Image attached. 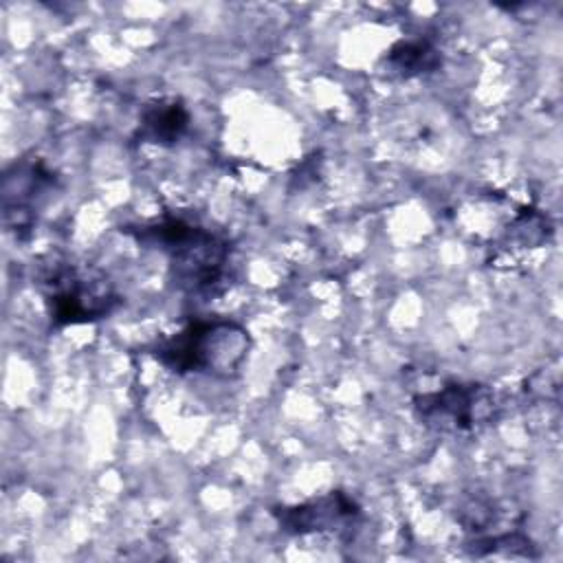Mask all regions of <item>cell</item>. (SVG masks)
<instances>
[{
  "label": "cell",
  "instance_id": "cell-4",
  "mask_svg": "<svg viewBox=\"0 0 563 563\" xmlns=\"http://www.w3.org/2000/svg\"><path fill=\"white\" fill-rule=\"evenodd\" d=\"M499 400L495 391L479 383L449 380L431 391L413 396L416 418L442 433H473L497 418Z\"/></svg>",
  "mask_w": 563,
  "mask_h": 563
},
{
  "label": "cell",
  "instance_id": "cell-1",
  "mask_svg": "<svg viewBox=\"0 0 563 563\" xmlns=\"http://www.w3.org/2000/svg\"><path fill=\"white\" fill-rule=\"evenodd\" d=\"M125 233L167 255L169 279L180 292L213 297L227 286L231 249L213 231L180 216H163Z\"/></svg>",
  "mask_w": 563,
  "mask_h": 563
},
{
  "label": "cell",
  "instance_id": "cell-11",
  "mask_svg": "<svg viewBox=\"0 0 563 563\" xmlns=\"http://www.w3.org/2000/svg\"><path fill=\"white\" fill-rule=\"evenodd\" d=\"M526 394L532 398L556 400L559 398V374L550 369H539L526 380Z\"/></svg>",
  "mask_w": 563,
  "mask_h": 563
},
{
  "label": "cell",
  "instance_id": "cell-7",
  "mask_svg": "<svg viewBox=\"0 0 563 563\" xmlns=\"http://www.w3.org/2000/svg\"><path fill=\"white\" fill-rule=\"evenodd\" d=\"M191 114L187 106L176 97H161L143 106L136 128V139L141 143H152L161 147L176 145L189 130Z\"/></svg>",
  "mask_w": 563,
  "mask_h": 563
},
{
  "label": "cell",
  "instance_id": "cell-9",
  "mask_svg": "<svg viewBox=\"0 0 563 563\" xmlns=\"http://www.w3.org/2000/svg\"><path fill=\"white\" fill-rule=\"evenodd\" d=\"M550 233H552V227H550L548 216H543L534 209L521 211L508 227V235L512 240H517L521 246H539L548 240Z\"/></svg>",
  "mask_w": 563,
  "mask_h": 563
},
{
  "label": "cell",
  "instance_id": "cell-3",
  "mask_svg": "<svg viewBox=\"0 0 563 563\" xmlns=\"http://www.w3.org/2000/svg\"><path fill=\"white\" fill-rule=\"evenodd\" d=\"M37 288L57 328L99 321L121 306V295L108 275L70 262L44 264L37 273Z\"/></svg>",
  "mask_w": 563,
  "mask_h": 563
},
{
  "label": "cell",
  "instance_id": "cell-6",
  "mask_svg": "<svg viewBox=\"0 0 563 563\" xmlns=\"http://www.w3.org/2000/svg\"><path fill=\"white\" fill-rule=\"evenodd\" d=\"M53 185V174L44 169L42 163L15 165L13 172L4 176L2 185V220L9 231L24 238L35 224L33 198L44 194Z\"/></svg>",
  "mask_w": 563,
  "mask_h": 563
},
{
  "label": "cell",
  "instance_id": "cell-2",
  "mask_svg": "<svg viewBox=\"0 0 563 563\" xmlns=\"http://www.w3.org/2000/svg\"><path fill=\"white\" fill-rule=\"evenodd\" d=\"M251 350V334L231 319L189 321L183 330L152 347L154 358L174 374L238 376Z\"/></svg>",
  "mask_w": 563,
  "mask_h": 563
},
{
  "label": "cell",
  "instance_id": "cell-5",
  "mask_svg": "<svg viewBox=\"0 0 563 563\" xmlns=\"http://www.w3.org/2000/svg\"><path fill=\"white\" fill-rule=\"evenodd\" d=\"M273 517L279 530L286 534L336 532L347 537L361 521V506L352 495L343 490H330L303 504L277 506L273 508Z\"/></svg>",
  "mask_w": 563,
  "mask_h": 563
},
{
  "label": "cell",
  "instance_id": "cell-10",
  "mask_svg": "<svg viewBox=\"0 0 563 563\" xmlns=\"http://www.w3.org/2000/svg\"><path fill=\"white\" fill-rule=\"evenodd\" d=\"M475 554H490V552H510V554H523L532 556V541L521 532H501V534H486L475 539L473 543Z\"/></svg>",
  "mask_w": 563,
  "mask_h": 563
},
{
  "label": "cell",
  "instance_id": "cell-8",
  "mask_svg": "<svg viewBox=\"0 0 563 563\" xmlns=\"http://www.w3.org/2000/svg\"><path fill=\"white\" fill-rule=\"evenodd\" d=\"M442 66V53L438 46L424 37L398 40L383 55V68L389 77L413 79L429 75Z\"/></svg>",
  "mask_w": 563,
  "mask_h": 563
}]
</instances>
